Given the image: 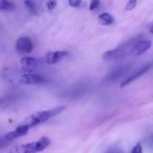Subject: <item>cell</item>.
Returning <instances> with one entry per match:
<instances>
[{
	"mask_svg": "<svg viewBox=\"0 0 153 153\" xmlns=\"http://www.w3.org/2000/svg\"><path fill=\"white\" fill-rule=\"evenodd\" d=\"M65 106H60V107H56V108H54L49 110L38 112V113L33 114L32 116L27 117L26 120L22 123V125L27 126L29 128L32 127L34 126H37L38 124H40V123H43V122L48 120L49 118H51L55 116L59 115L60 113H62L65 110Z\"/></svg>",
	"mask_w": 153,
	"mask_h": 153,
	"instance_id": "6da1fadb",
	"label": "cell"
},
{
	"mask_svg": "<svg viewBox=\"0 0 153 153\" xmlns=\"http://www.w3.org/2000/svg\"><path fill=\"white\" fill-rule=\"evenodd\" d=\"M134 43L135 42H134V41L126 42L114 49L108 50L107 52H105L103 54L102 57L106 61H113V60L124 58L125 56H130V52H131V49H132L133 46L134 45Z\"/></svg>",
	"mask_w": 153,
	"mask_h": 153,
	"instance_id": "7a4b0ae2",
	"label": "cell"
},
{
	"mask_svg": "<svg viewBox=\"0 0 153 153\" xmlns=\"http://www.w3.org/2000/svg\"><path fill=\"white\" fill-rule=\"evenodd\" d=\"M15 48H16L18 53L29 54L31 52V50L33 48V44H32L31 39L29 37L23 36V37H20L16 40Z\"/></svg>",
	"mask_w": 153,
	"mask_h": 153,
	"instance_id": "3957f363",
	"label": "cell"
},
{
	"mask_svg": "<svg viewBox=\"0 0 153 153\" xmlns=\"http://www.w3.org/2000/svg\"><path fill=\"white\" fill-rule=\"evenodd\" d=\"M152 64H147V65L142 66L140 69L136 70V71L134 72L132 74H130L129 76H127L126 78H125V79L122 81V82L120 83V87H121V88H124V87L127 86L128 84H130L131 82H133L134 81H135L136 79L140 78L142 75H143L144 74H146V73L152 68Z\"/></svg>",
	"mask_w": 153,
	"mask_h": 153,
	"instance_id": "277c9868",
	"label": "cell"
},
{
	"mask_svg": "<svg viewBox=\"0 0 153 153\" xmlns=\"http://www.w3.org/2000/svg\"><path fill=\"white\" fill-rule=\"evenodd\" d=\"M152 41L151 40H138L134 43L131 52H130V56L135 57L138 56L143 55L146 51H148L151 47H152Z\"/></svg>",
	"mask_w": 153,
	"mask_h": 153,
	"instance_id": "5b68a950",
	"label": "cell"
},
{
	"mask_svg": "<svg viewBox=\"0 0 153 153\" xmlns=\"http://www.w3.org/2000/svg\"><path fill=\"white\" fill-rule=\"evenodd\" d=\"M50 144V140L48 138H41L39 142L30 143L25 148L24 153H36L46 149Z\"/></svg>",
	"mask_w": 153,
	"mask_h": 153,
	"instance_id": "8992f818",
	"label": "cell"
},
{
	"mask_svg": "<svg viewBox=\"0 0 153 153\" xmlns=\"http://www.w3.org/2000/svg\"><path fill=\"white\" fill-rule=\"evenodd\" d=\"M44 81H45V79L42 76H40L39 74H32V73L24 74L20 78V82L22 84L36 85V84L44 82Z\"/></svg>",
	"mask_w": 153,
	"mask_h": 153,
	"instance_id": "52a82bcc",
	"label": "cell"
},
{
	"mask_svg": "<svg viewBox=\"0 0 153 153\" xmlns=\"http://www.w3.org/2000/svg\"><path fill=\"white\" fill-rule=\"evenodd\" d=\"M68 53L66 51H53V52H48L47 56H45V61L48 65H55L64 59Z\"/></svg>",
	"mask_w": 153,
	"mask_h": 153,
	"instance_id": "ba28073f",
	"label": "cell"
},
{
	"mask_svg": "<svg viewBox=\"0 0 153 153\" xmlns=\"http://www.w3.org/2000/svg\"><path fill=\"white\" fill-rule=\"evenodd\" d=\"M129 69V65H120L118 67H116L115 69H113L108 75V81H116L117 79L122 77L126 71Z\"/></svg>",
	"mask_w": 153,
	"mask_h": 153,
	"instance_id": "9c48e42d",
	"label": "cell"
},
{
	"mask_svg": "<svg viewBox=\"0 0 153 153\" xmlns=\"http://www.w3.org/2000/svg\"><path fill=\"white\" fill-rule=\"evenodd\" d=\"M18 96L15 94H8L3 97H0V108H7L10 105L13 104L16 100Z\"/></svg>",
	"mask_w": 153,
	"mask_h": 153,
	"instance_id": "30bf717a",
	"label": "cell"
},
{
	"mask_svg": "<svg viewBox=\"0 0 153 153\" xmlns=\"http://www.w3.org/2000/svg\"><path fill=\"white\" fill-rule=\"evenodd\" d=\"M98 20H99V22L104 26H108L112 24L115 21L114 17L108 13H102L101 14L98 16Z\"/></svg>",
	"mask_w": 153,
	"mask_h": 153,
	"instance_id": "8fae6325",
	"label": "cell"
},
{
	"mask_svg": "<svg viewBox=\"0 0 153 153\" xmlns=\"http://www.w3.org/2000/svg\"><path fill=\"white\" fill-rule=\"evenodd\" d=\"M21 64L28 68H34L39 65V60L31 56H25L21 59Z\"/></svg>",
	"mask_w": 153,
	"mask_h": 153,
	"instance_id": "7c38bea8",
	"label": "cell"
},
{
	"mask_svg": "<svg viewBox=\"0 0 153 153\" xmlns=\"http://www.w3.org/2000/svg\"><path fill=\"white\" fill-rule=\"evenodd\" d=\"M12 4L8 0H0V10H8Z\"/></svg>",
	"mask_w": 153,
	"mask_h": 153,
	"instance_id": "4fadbf2b",
	"label": "cell"
},
{
	"mask_svg": "<svg viewBox=\"0 0 153 153\" xmlns=\"http://www.w3.org/2000/svg\"><path fill=\"white\" fill-rule=\"evenodd\" d=\"M137 4V0H128L126 5V11H131L134 9V7Z\"/></svg>",
	"mask_w": 153,
	"mask_h": 153,
	"instance_id": "5bb4252c",
	"label": "cell"
},
{
	"mask_svg": "<svg viewBox=\"0 0 153 153\" xmlns=\"http://www.w3.org/2000/svg\"><path fill=\"white\" fill-rule=\"evenodd\" d=\"M100 4V0H90V6L89 9L91 11H93L95 9H97Z\"/></svg>",
	"mask_w": 153,
	"mask_h": 153,
	"instance_id": "9a60e30c",
	"label": "cell"
},
{
	"mask_svg": "<svg viewBox=\"0 0 153 153\" xmlns=\"http://www.w3.org/2000/svg\"><path fill=\"white\" fill-rule=\"evenodd\" d=\"M56 6V0H48L47 1V7L48 10H53Z\"/></svg>",
	"mask_w": 153,
	"mask_h": 153,
	"instance_id": "2e32d148",
	"label": "cell"
},
{
	"mask_svg": "<svg viewBox=\"0 0 153 153\" xmlns=\"http://www.w3.org/2000/svg\"><path fill=\"white\" fill-rule=\"evenodd\" d=\"M68 4L72 7H78L82 4V0H68Z\"/></svg>",
	"mask_w": 153,
	"mask_h": 153,
	"instance_id": "e0dca14e",
	"label": "cell"
},
{
	"mask_svg": "<svg viewBox=\"0 0 153 153\" xmlns=\"http://www.w3.org/2000/svg\"><path fill=\"white\" fill-rule=\"evenodd\" d=\"M132 153H143V147H142V145L140 143L136 144L134 147V149L132 151Z\"/></svg>",
	"mask_w": 153,
	"mask_h": 153,
	"instance_id": "ac0fdd59",
	"label": "cell"
},
{
	"mask_svg": "<svg viewBox=\"0 0 153 153\" xmlns=\"http://www.w3.org/2000/svg\"><path fill=\"white\" fill-rule=\"evenodd\" d=\"M25 5H26L30 11H32V12L35 11V6H34V4H33L30 0H25Z\"/></svg>",
	"mask_w": 153,
	"mask_h": 153,
	"instance_id": "d6986e66",
	"label": "cell"
},
{
	"mask_svg": "<svg viewBox=\"0 0 153 153\" xmlns=\"http://www.w3.org/2000/svg\"><path fill=\"white\" fill-rule=\"evenodd\" d=\"M150 31H151V33H152V34H153V22L152 23L151 27H150Z\"/></svg>",
	"mask_w": 153,
	"mask_h": 153,
	"instance_id": "ffe728a7",
	"label": "cell"
},
{
	"mask_svg": "<svg viewBox=\"0 0 153 153\" xmlns=\"http://www.w3.org/2000/svg\"><path fill=\"white\" fill-rule=\"evenodd\" d=\"M4 144V143H2V142L0 141V147H1V146H3Z\"/></svg>",
	"mask_w": 153,
	"mask_h": 153,
	"instance_id": "44dd1931",
	"label": "cell"
}]
</instances>
